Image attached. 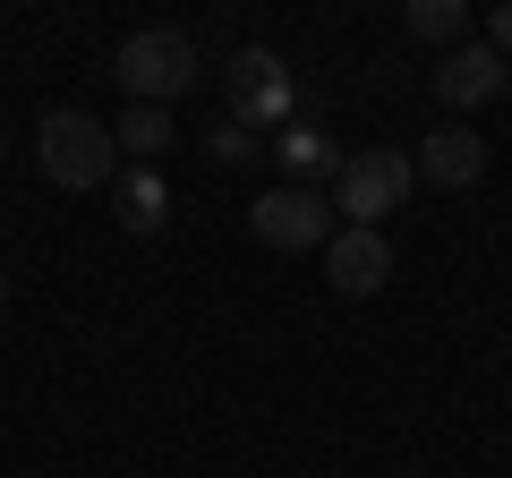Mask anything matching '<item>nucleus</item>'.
Returning <instances> with one entry per match:
<instances>
[{"mask_svg": "<svg viewBox=\"0 0 512 478\" xmlns=\"http://www.w3.org/2000/svg\"><path fill=\"white\" fill-rule=\"evenodd\" d=\"M248 231L265 239V248H282V257H299V248H325L342 222H333V197L325 188H265V197L248 205Z\"/></svg>", "mask_w": 512, "mask_h": 478, "instance_id": "5", "label": "nucleus"}, {"mask_svg": "<svg viewBox=\"0 0 512 478\" xmlns=\"http://www.w3.org/2000/svg\"><path fill=\"white\" fill-rule=\"evenodd\" d=\"M410 188H419V163H410L402 146H359L333 171V214H342L350 231H384V214L410 205Z\"/></svg>", "mask_w": 512, "mask_h": 478, "instance_id": "2", "label": "nucleus"}, {"mask_svg": "<svg viewBox=\"0 0 512 478\" xmlns=\"http://www.w3.org/2000/svg\"><path fill=\"white\" fill-rule=\"evenodd\" d=\"M487 43H495V52H504V60H512V0H504V9H495V18H487Z\"/></svg>", "mask_w": 512, "mask_h": 478, "instance_id": "14", "label": "nucleus"}, {"mask_svg": "<svg viewBox=\"0 0 512 478\" xmlns=\"http://www.w3.org/2000/svg\"><path fill=\"white\" fill-rule=\"evenodd\" d=\"M111 214L128 222V231H163L171 222V188H163V171H120V180H111Z\"/></svg>", "mask_w": 512, "mask_h": 478, "instance_id": "10", "label": "nucleus"}, {"mask_svg": "<svg viewBox=\"0 0 512 478\" xmlns=\"http://www.w3.org/2000/svg\"><path fill=\"white\" fill-rule=\"evenodd\" d=\"M111 137H120V154H128V163H146V171H154V163L171 154V137H180V129H171V111H163V103H128Z\"/></svg>", "mask_w": 512, "mask_h": 478, "instance_id": "11", "label": "nucleus"}, {"mask_svg": "<svg viewBox=\"0 0 512 478\" xmlns=\"http://www.w3.org/2000/svg\"><path fill=\"white\" fill-rule=\"evenodd\" d=\"M35 154H43V180L52 188H111L120 180V137L94 111H43Z\"/></svg>", "mask_w": 512, "mask_h": 478, "instance_id": "1", "label": "nucleus"}, {"mask_svg": "<svg viewBox=\"0 0 512 478\" xmlns=\"http://www.w3.org/2000/svg\"><path fill=\"white\" fill-rule=\"evenodd\" d=\"M0 325H9V274H0Z\"/></svg>", "mask_w": 512, "mask_h": 478, "instance_id": "15", "label": "nucleus"}, {"mask_svg": "<svg viewBox=\"0 0 512 478\" xmlns=\"http://www.w3.org/2000/svg\"><path fill=\"white\" fill-rule=\"evenodd\" d=\"M274 154H282V171H291V188H316V180H333V171H342V146H333L316 120H291V129L274 137Z\"/></svg>", "mask_w": 512, "mask_h": 478, "instance_id": "9", "label": "nucleus"}, {"mask_svg": "<svg viewBox=\"0 0 512 478\" xmlns=\"http://www.w3.org/2000/svg\"><path fill=\"white\" fill-rule=\"evenodd\" d=\"M0 146H9V137H0Z\"/></svg>", "mask_w": 512, "mask_h": 478, "instance_id": "17", "label": "nucleus"}, {"mask_svg": "<svg viewBox=\"0 0 512 478\" xmlns=\"http://www.w3.org/2000/svg\"><path fill=\"white\" fill-rule=\"evenodd\" d=\"M222 103H231L239 129H291V111H299V86L291 69H282V52H265V43H239L231 69H222Z\"/></svg>", "mask_w": 512, "mask_h": 478, "instance_id": "4", "label": "nucleus"}, {"mask_svg": "<svg viewBox=\"0 0 512 478\" xmlns=\"http://www.w3.org/2000/svg\"><path fill=\"white\" fill-rule=\"evenodd\" d=\"M504 103H512V77H504Z\"/></svg>", "mask_w": 512, "mask_h": 478, "instance_id": "16", "label": "nucleus"}, {"mask_svg": "<svg viewBox=\"0 0 512 478\" xmlns=\"http://www.w3.org/2000/svg\"><path fill=\"white\" fill-rule=\"evenodd\" d=\"M402 26H410L419 43H444V52H461V43H470V0H410Z\"/></svg>", "mask_w": 512, "mask_h": 478, "instance_id": "12", "label": "nucleus"}, {"mask_svg": "<svg viewBox=\"0 0 512 478\" xmlns=\"http://www.w3.org/2000/svg\"><path fill=\"white\" fill-rule=\"evenodd\" d=\"M410 163H419V180H436V188H470L478 171H487V137H478L470 120H444Z\"/></svg>", "mask_w": 512, "mask_h": 478, "instance_id": "8", "label": "nucleus"}, {"mask_svg": "<svg viewBox=\"0 0 512 478\" xmlns=\"http://www.w3.org/2000/svg\"><path fill=\"white\" fill-rule=\"evenodd\" d=\"M197 35H180V26H146V35H128L120 43V60H111V77H120L137 103H163L171 111V94H188L197 86Z\"/></svg>", "mask_w": 512, "mask_h": 478, "instance_id": "3", "label": "nucleus"}, {"mask_svg": "<svg viewBox=\"0 0 512 478\" xmlns=\"http://www.w3.org/2000/svg\"><path fill=\"white\" fill-rule=\"evenodd\" d=\"M504 77H512V60L495 52V43H461V52H444L436 69H427V86H436V103L444 111H478V103H495L504 94Z\"/></svg>", "mask_w": 512, "mask_h": 478, "instance_id": "6", "label": "nucleus"}, {"mask_svg": "<svg viewBox=\"0 0 512 478\" xmlns=\"http://www.w3.org/2000/svg\"><path fill=\"white\" fill-rule=\"evenodd\" d=\"M325 282L342 299L384 291V282H393V239H384V231H350V222H342V231L325 239Z\"/></svg>", "mask_w": 512, "mask_h": 478, "instance_id": "7", "label": "nucleus"}, {"mask_svg": "<svg viewBox=\"0 0 512 478\" xmlns=\"http://www.w3.org/2000/svg\"><path fill=\"white\" fill-rule=\"evenodd\" d=\"M205 154H214V163H248V154H256V129H239L231 111H222L214 129H205Z\"/></svg>", "mask_w": 512, "mask_h": 478, "instance_id": "13", "label": "nucleus"}]
</instances>
